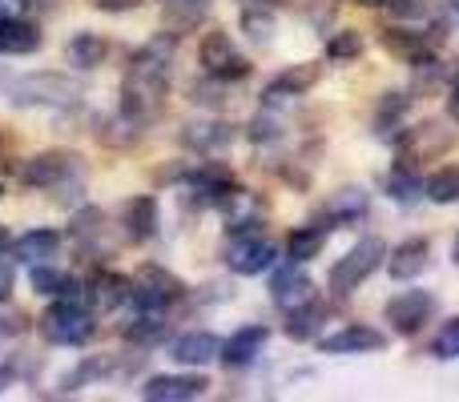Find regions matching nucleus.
<instances>
[{"mask_svg": "<svg viewBox=\"0 0 459 402\" xmlns=\"http://www.w3.org/2000/svg\"><path fill=\"white\" fill-rule=\"evenodd\" d=\"M174 32H158L153 40H145L134 53L121 81V117L142 133L161 109H166L169 97V64H174Z\"/></svg>", "mask_w": 459, "mask_h": 402, "instance_id": "obj_1", "label": "nucleus"}, {"mask_svg": "<svg viewBox=\"0 0 459 402\" xmlns=\"http://www.w3.org/2000/svg\"><path fill=\"white\" fill-rule=\"evenodd\" d=\"M21 182L40 193H69V190L85 185V166H81V158L69 150H48V153H37V158L24 161Z\"/></svg>", "mask_w": 459, "mask_h": 402, "instance_id": "obj_2", "label": "nucleus"}, {"mask_svg": "<svg viewBox=\"0 0 459 402\" xmlns=\"http://www.w3.org/2000/svg\"><path fill=\"white\" fill-rule=\"evenodd\" d=\"M97 334V314L81 298H53V306L40 314V338L53 346H85Z\"/></svg>", "mask_w": 459, "mask_h": 402, "instance_id": "obj_3", "label": "nucleus"}, {"mask_svg": "<svg viewBox=\"0 0 459 402\" xmlns=\"http://www.w3.org/2000/svg\"><path fill=\"white\" fill-rule=\"evenodd\" d=\"M8 101L24 105V109H69L81 101V89L77 81L61 77V73H29L8 85Z\"/></svg>", "mask_w": 459, "mask_h": 402, "instance_id": "obj_4", "label": "nucleus"}, {"mask_svg": "<svg viewBox=\"0 0 459 402\" xmlns=\"http://www.w3.org/2000/svg\"><path fill=\"white\" fill-rule=\"evenodd\" d=\"M383 258H387V245H383L379 237H363V242H355L339 261H334L331 278H326V282H331V294H334V298H347V294H355L359 286H363L367 278L379 269Z\"/></svg>", "mask_w": 459, "mask_h": 402, "instance_id": "obj_5", "label": "nucleus"}, {"mask_svg": "<svg viewBox=\"0 0 459 402\" xmlns=\"http://www.w3.org/2000/svg\"><path fill=\"white\" fill-rule=\"evenodd\" d=\"M278 258V245L262 234V226H250V229H234L230 234V245H226V266L242 278H254V274H266Z\"/></svg>", "mask_w": 459, "mask_h": 402, "instance_id": "obj_6", "label": "nucleus"}, {"mask_svg": "<svg viewBox=\"0 0 459 402\" xmlns=\"http://www.w3.org/2000/svg\"><path fill=\"white\" fill-rule=\"evenodd\" d=\"M198 61H202V69H206V77H214V81H242V77H250V61L238 53V45L230 40V32H222V29H210L206 37H202Z\"/></svg>", "mask_w": 459, "mask_h": 402, "instance_id": "obj_7", "label": "nucleus"}, {"mask_svg": "<svg viewBox=\"0 0 459 402\" xmlns=\"http://www.w3.org/2000/svg\"><path fill=\"white\" fill-rule=\"evenodd\" d=\"M182 294H186L182 278H174L161 266H142L137 278H134V294H129V302H137V310H161V314H166Z\"/></svg>", "mask_w": 459, "mask_h": 402, "instance_id": "obj_8", "label": "nucleus"}, {"mask_svg": "<svg viewBox=\"0 0 459 402\" xmlns=\"http://www.w3.org/2000/svg\"><path fill=\"white\" fill-rule=\"evenodd\" d=\"M431 318H436V298H431L428 290H403L387 302V322H391V330L403 334V338L420 334Z\"/></svg>", "mask_w": 459, "mask_h": 402, "instance_id": "obj_9", "label": "nucleus"}, {"mask_svg": "<svg viewBox=\"0 0 459 402\" xmlns=\"http://www.w3.org/2000/svg\"><path fill=\"white\" fill-rule=\"evenodd\" d=\"M129 294H134V282H129V278L113 274V269H97V274L85 282L81 298L89 302L93 314H113V310H121L129 302Z\"/></svg>", "mask_w": 459, "mask_h": 402, "instance_id": "obj_10", "label": "nucleus"}, {"mask_svg": "<svg viewBox=\"0 0 459 402\" xmlns=\"http://www.w3.org/2000/svg\"><path fill=\"white\" fill-rule=\"evenodd\" d=\"M270 298H274V306L282 310V314H294V310L318 302V294H315V282H310V278L299 269V261H294L290 269H278L274 274V282H270Z\"/></svg>", "mask_w": 459, "mask_h": 402, "instance_id": "obj_11", "label": "nucleus"}, {"mask_svg": "<svg viewBox=\"0 0 459 402\" xmlns=\"http://www.w3.org/2000/svg\"><path fill=\"white\" fill-rule=\"evenodd\" d=\"M383 346H387V338H383L375 326H363V322H351V326H342V330L318 338L323 355H371V350H383Z\"/></svg>", "mask_w": 459, "mask_h": 402, "instance_id": "obj_12", "label": "nucleus"}, {"mask_svg": "<svg viewBox=\"0 0 459 402\" xmlns=\"http://www.w3.org/2000/svg\"><path fill=\"white\" fill-rule=\"evenodd\" d=\"M210 390V382L202 374H153L142 387V398L150 402H190L202 398Z\"/></svg>", "mask_w": 459, "mask_h": 402, "instance_id": "obj_13", "label": "nucleus"}, {"mask_svg": "<svg viewBox=\"0 0 459 402\" xmlns=\"http://www.w3.org/2000/svg\"><path fill=\"white\" fill-rule=\"evenodd\" d=\"M266 342H270L266 326H242V330H234L222 342V355H218V363H226L230 371H242V366L258 363V355L266 350Z\"/></svg>", "mask_w": 459, "mask_h": 402, "instance_id": "obj_14", "label": "nucleus"}, {"mask_svg": "<svg viewBox=\"0 0 459 402\" xmlns=\"http://www.w3.org/2000/svg\"><path fill=\"white\" fill-rule=\"evenodd\" d=\"M318 77H323V69H318L315 61H302V64H290V69H282L274 81L266 85V105H278V101H290V97H302L307 89L318 85Z\"/></svg>", "mask_w": 459, "mask_h": 402, "instance_id": "obj_15", "label": "nucleus"}, {"mask_svg": "<svg viewBox=\"0 0 459 402\" xmlns=\"http://www.w3.org/2000/svg\"><path fill=\"white\" fill-rule=\"evenodd\" d=\"M218 355H222V342L210 330H190L182 338H174V346H169V358L182 366H210L218 363Z\"/></svg>", "mask_w": 459, "mask_h": 402, "instance_id": "obj_16", "label": "nucleus"}, {"mask_svg": "<svg viewBox=\"0 0 459 402\" xmlns=\"http://www.w3.org/2000/svg\"><path fill=\"white\" fill-rule=\"evenodd\" d=\"M105 56H109V40L101 37V32H77V37L65 45V64H69L73 73H93L105 64Z\"/></svg>", "mask_w": 459, "mask_h": 402, "instance_id": "obj_17", "label": "nucleus"}, {"mask_svg": "<svg viewBox=\"0 0 459 402\" xmlns=\"http://www.w3.org/2000/svg\"><path fill=\"white\" fill-rule=\"evenodd\" d=\"M383 48L407 64H428L431 53H436L428 32H415V29H383Z\"/></svg>", "mask_w": 459, "mask_h": 402, "instance_id": "obj_18", "label": "nucleus"}, {"mask_svg": "<svg viewBox=\"0 0 459 402\" xmlns=\"http://www.w3.org/2000/svg\"><path fill=\"white\" fill-rule=\"evenodd\" d=\"M40 48V29L24 16H0V53L4 56H29Z\"/></svg>", "mask_w": 459, "mask_h": 402, "instance_id": "obj_19", "label": "nucleus"}, {"mask_svg": "<svg viewBox=\"0 0 459 402\" xmlns=\"http://www.w3.org/2000/svg\"><path fill=\"white\" fill-rule=\"evenodd\" d=\"M428 258H431V245L423 237H411V242L395 245V253L387 258V274L395 282H415V278L428 269Z\"/></svg>", "mask_w": 459, "mask_h": 402, "instance_id": "obj_20", "label": "nucleus"}, {"mask_svg": "<svg viewBox=\"0 0 459 402\" xmlns=\"http://www.w3.org/2000/svg\"><path fill=\"white\" fill-rule=\"evenodd\" d=\"M182 141L190 145L194 153H222L230 141H234V129L226 125V121H190L182 133Z\"/></svg>", "mask_w": 459, "mask_h": 402, "instance_id": "obj_21", "label": "nucleus"}, {"mask_svg": "<svg viewBox=\"0 0 459 402\" xmlns=\"http://www.w3.org/2000/svg\"><path fill=\"white\" fill-rule=\"evenodd\" d=\"M32 290H37L40 298H81L85 286H81L73 274L56 269L53 261H40V266H32Z\"/></svg>", "mask_w": 459, "mask_h": 402, "instance_id": "obj_22", "label": "nucleus"}, {"mask_svg": "<svg viewBox=\"0 0 459 402\" xmlns=\"http://www.w3.org/2000/svg\"><path fill=\"white\" fill-rule=\"evenodd\" d=\"M367 193L359 190V185H347V190H339L331 201H326V210H323V221H326V229H334V226H351V221H359V218H367Z\"/></svg>", "mask_w": 459, "mask_h": 402, "instance_id": "obj_23", "label": "nucleus"}, {"mask_svg": "<svg viewBox=\"0 0 459 402\" xmlns=\"http://www.w3.org/2000/svg\"><path fill=\"white\" fill-rule=\"evenodd\" d=\"M56 250H61V234L56 229H29L13 242V253L29 266H40V261H53Z\"/></svg>", "mask_w": 459, "mask_h": 402, "instance_id": "obj_24", "label": "nucleus"}, {"mask_svg": "<svg viewBox=\"0 0 459 402\" xmlns=\"http://www.w3.org/2000/svg\"><path fill=\"white\" fill-rule=\"evenodd\" d=\"M323 245H326V221H318V226H294L286 234V258L302 266V261L318 258Z\"/></svg>", "mask_w": 459, "mask_h": 402, "instance_id": "obj_25", "label": "nucleus"}, {"mask_svg": "<svg viewBox=\"0 0 459 402\" xmlns=\"http://www.w3.org/2000/svg\"><path fill=\"white\" fill-rule=\"evenodd\" d=\"M126 234L134 242H150L158 234V201L145 193V198H134L126 205Z\"/></svg>", "mask_w": 459, "mask_h": 402, "instance_id": "obj_26", "label": "nucleus"}, {"mask_svg": "<svg viewBox=\"0 0 459 402\" xmlns=\"http://www.w3.org/2000/svg\"><path fill=\"white\" fill-rule=\"evenodd\" d=\"M383 193H387L391 201H399V205H411V201H420L423 182L415 177L411 166H395L387 177H383Z\"/></svg>", "mask_w": 459, "mask_h": 402, "instance_id": "obj_27", "label": "nucleus"}, {"mask_svg": "<svg viewBox=\"0 0 459 402\" xmlns=\"http://www.w3.org/2000/svg\"><path fill=\"white\" fill-rule=\"evenodd\" d=\"M161 334H166V318H161V310H137V318L126 326L129 346H153Z\"/></svg>", "mask_w": 459, "mask_h": 402, "instance_id": "obj_28", "label": "nucleus"}, {"mask_svg": "<svg viewBox=\"0 0 459 402\" xmlns=\"http://www.w3.org/2000/svg\"><path fill=\"white\" fill-rule=\"evenodd\" d=\"M242 29L250 40H258V45H270V37H274V13H270V4H246L242 8Z\"/></svg>", "mask_w": 459, "mask_h": 402, "instance_id": "obj_29", "label": "nucleus"}, {"mask_svg": "<svg viewBox=\"0 0 459 402\" xmlns=\"http://www.w3.org/2000/svg\"><path fill=\"white\" fill-rule=\"evenodd\" d=\"M363 32H355V29H342V32H334L331 40H326V61H334V64H351V61H359L363 56Z\"/></svg>", "mask_w": 459, "mask_h": 402, "instance_id": "obj_30", "label": "nucleus"}, {"mask_svg": "<svg viewBox=\"0 0 459 402\" xmlns=\"http://www.w3.org/2000/svg\"><path fill=\"white\" fill-rule=\"evenodd\" d=\"M428 201L436 205H455L459 201V166H444L439 174H431V182L423 185Z\"/></svg>", "mask_w": 459, "mask_h": 402, "instance_id": "obj_31", "label": "nucleus"}, {"mask_svg": "<svg viewBox=\"0 0 459 402\" xmlns=\"http://www.w3.org/2000/svg\"><path fill=\"white\" fill-rule=\"evenodd\" d=\"M105 374H113V358H85L77 371H69L61 379V390H77V387H85V382H93V379H105Z\"/></svg>", "mask_w": 459, "mask_h": 402, "instance_id": "obj_32", "label": "nucleus"}, {"mask_svg": "<svg viewBox=\"0 0 459 402\" xmlns=\"http://www.w3.org/2000/svg\"><path fill=\"white\" fill-rule=\"evenodd\" d=\"M318 326H323V306H318V302H310V306H302V310H294V314H290L286 334H290V338H299V342H307V338H315Z\"/></svg>", "mask_w": 459, "mask_h": 402, "instance_id": "obj_33", "label": "nucleus"}, {"mask_svg": "<svg viewBox=\"0 0 459 402\" xmlns=\"http://www.w3.org/2000/svg\"><path fill=\"white\" fill-rule=\"evenodd\" d=\"M431 355L436 358H459V314L439 326L436 342H431Z\"/></svg>", "mask_w": 459, "mask_h": 402, "instance_id": "obj_34", "label": "nucleus"}, {"mask_svg": "<svg viewBox=\"0 0 459 402\" xmlns=\"http://www.w3.org/2000/svg\"><path fill=\"white\" fill-rule=\"evenodd\" d=\"M101 221H105L101 210H81L77 218H73V242H81V245L93 242V237L101 234Z\"/></svg>", "mask_w": 459, "mask_h": 402, "instance_id": "obj_35", "label": "nucleus"}, {"mask_svg": "<svg viewBox=\"0 0 459 402\" xmlns=\"http://www.w3.org/2000/svg\"><path fill=\"white\" fill-rule=\"evenodd\" d=\"M363 4H375V8H391L399 16H415L423 8V0H363Z\"/></svg>", "mask_w": 459, "mask_h": 402, "instance_id": "obj_36", "label": "nucleus"}, {"mask_svg": "<svg viewBox=\"0 0 459 402\" xmlns=\"http://www.w3.org/2000/svg\"><path fill=\"white\" fill-rule=\"evenodd\" d=\"M13 290H16V269L0 261V306H4V302L13 298Z\"/></svg>", "mask_w": 459, "mask_h": 402, "instance_id": "obj_37", "label": "nucleus"}, {"mask_svg": "<svg viewBox=\"0 0 459 402\" xmlns=\"http://www.w3.org/2000/svg\"><path fill=\"white\" fill-rule=\"evenodd\" d=\"M89 4H93L97 13H129V8H137L142 0H89Z\"/></svg>", "mask_w": 459, "mask_h": 402, "instance_id": "obj_38", "label": "nucleus"}, {"mask_svg": "<svg viewBox=\"0 0 459 402\" xmlns=\"http://www.w3.org/2000/svg\"><path fill=\"white\" fill-rule=\"evenodd\" d=\"M29 0H0V16H24Z\"/></svg>", "mask_w": 459, "mask_h": 402, "instance_id": "obj_39", "label": "nucleus"}, {"mask_svg": "<svg viewBox=\"0 0 459 402\" xmlns=\"http://www.w3.org/2000/svg\"><path fill=\"white\" fill-rule=\"evenodd\" d=\"M447 113H452V121L459 125V85L452 89V97H447Z\"/></svg>", "mask_w": 459, "mask_h": 402, "instance_id": "obj_40", "label": "nucleus"}, {"mask_svg": "<svg viewBox=\"0 0 459 402\" xmlns=\"http://www.w3.org/2000/svg\"><path fill=\"white\" fill-rule=\"evenodd\" d=\"M8 250H13V234H8V229L4 226H0V258H4V253Z\"/></svg>", "mask_w": 459, "mask_h": 402, "instance_id": "obj_41", "label": "nucleus"}, {"mask_svg": "<svg viewBox=\"0 0 459 402\" xmlns=\"http://www.w3.org/2000/svg\"><path fill=\"white\" fill-rule=\"evenodd\" d=\"M8 382H13V366H0V390H4Z\"/></svg>", "mask_w": 459, "mask_h": 402, "instance_id": "obj_42", "label": "nucleus"}, {"mask_svg": "<svg viewBox=\"0 0 459 402\" xmlns=\"http://www.w3.org/2000/svg\"><path fill=\"white\" fill-rule=\"evenodd\" d=\"M452 253H455V261H459V237H455V250Z\"/></svg>", "mask_w": 459, "mask_h": 402, "instance_id": "obj_43", "label": "nucleus"}, {"mask_svg": "<svg viewBox=\"0 0 459 402\" xmlns=\"http://www.w3.org/2000/svg\"><path fill=\"white\" fill-rule=\"evenodd\" d=\"M254 4H274V0H254Z\"/></svg>", "mask_w": 459, "mask_h": 402, "instance_id": "obj_44", "label": "nucleus"}, {"mask_svg": "<svg viewBox=\"0 0 459 402\" xmlns=\"http://www.w3.org/2000/svg\"><path fill=\"white\" fill-rule=\"evenodd\" d=\"M0 193H4V185H0Z\"/></svg>", "mask_w": 459, "mask_h": 402, "instance_id": "obj_45", "label": "nucleus"}]
</instances>
